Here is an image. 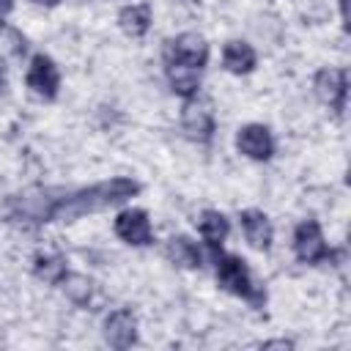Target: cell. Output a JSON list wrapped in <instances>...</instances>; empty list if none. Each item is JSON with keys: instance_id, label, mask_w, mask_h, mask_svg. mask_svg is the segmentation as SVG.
<instances>
[{"instance_id": "obj_22", "label": "cell", "mask_w": 351, "mask_h": 351, "mask_svg": "<svg viewBox=\"0 0 351 351\" xmlns=\"http://www.w3.org/2000/svg\"><path fill=\"white\" fill-rule=\"evenodd\" d=\"M5 88V77H3V69H0V90Z\"/></svg>"}, {"instance_id": "obj_3", "label": "cell", "mask_w": 351, "mask_h": 351, "mask_svg": "<svg viewBox=\"0 0 351 351\" xmlns=\"http://www.w3.org/2000/svg\"><path fill=\"white\" fill-rule=\"evenodd\" d=\"M293 252L302 263H321V261H332L335 252L326 247V239L321 233V225L315 219H304L296 225L293 230Z\"/></svg>"}, {"instance_id": "obj_1", "label": "cell", "mask_w": 351, "mask_h": 351, "mask_svg": "<svg viewBox=\"0 0 351 351\" xmlns=\"http://www.w3.org/2000/svg\"><path fill=\"white\" fill-rule=\"evenodd\" d=\"M137 192H140V184L132 181V178H123V176L110 178V181H99V184H90V186H82V189L69 192L66 197H58L52 203L49 222L52 219L74 222V219H80L85 214H96V211H104L110 206L126 203Z\"/></svg>"}, {"instance_id": "obj_13", "label": "cell", "mask_w": 351, "mask_h": 351, "mask_svg": "<svg viewBox=\"0 0 351 351\" xmlns=\"http://www.w3.org/2000/svg\"><path fill=\"white\" fill-rule=\"evenodd\" d=\"M151 22H154V16H151L148 3H132V5H123L118 11V25L132 38H143L151 30Z\"/></svg>"}, {"instance_id": "obj_8", "label": "cell", "mask_w": 351, "mask_h": 351, "mask_svg": "<svg viewBox=\"0 0 351 351\" xmlns=\"http://www.w3.org/2000/svg\"><path fill=\"white\" fill-rule=\"evenodd\" d=\"M236 148L255 162H269L274 156V137L263 123H244L236 134Z\"/></svg>"}, {"instance_id": "obj_7", "label": "cell", "mask_w": 351, "mask_h": 351, "mask_svg": "<svg viewBox=\"0 0 351 351\" xmlns=\"http://www.w3.org/2000/svg\"><path fill=\"white\" fill-rule=\"evenodd\" d=\"M115 236L132 247H148L154 244V230H151V219L143 208H126L115 217Z\"/></svg>"}, {"instance_id": "obj_14", "label": "cell", "mask_w": 351, "mask_h": 351, "mask_svg": "<svg viewBox=\"0 0 351 351\" xmlns=\"http://www.w3.org/2000/svg\"><path fill=\"white\" fill-rule=\"evenodd\" d=\"M222 63H225V69L230 74H250L258 66V55H255V49L247 41L233 38L222 49Z\"/></svg>"}, {"instance_id": "obj_21", "label": "cell", "mask_w": 351, "mask_h": 351, "mask_svg": "<svg viewBox=\"0 0 351 351\" xmlns=\"http://www.w3.org/2000/svg\"><path fill=\"white\" fill-rule=\"evenodd\" d=\"M33 3H41V5H58L60 0H33Z\"/></svg>"}, {"instance_id": "obj_11", "label": "cell", "mask_w": 351, "mask_h": 351, "mask_svg": "<svg viewBox=\"0 0 351 351\" xmlns=\"http://www.w3.org/2000/svg\"><path fill=\"white\" fill-rule=\"evenodd\" d=\"M239 225H241V233H244V239H247L250 247H255L261 252H266L271 247L274 228H271V222H269V217L263 211H258V208L241 211L239 214Z\"/></svg>"}, {"instance_id": "obj_20", "label": "cell", "mask_w": 351, "mask_h": 351, "mask_svg": "<svg viewBox=\"0 0 351 351\" xmlns=\"http://www.w3.org/2000/svg\"><path fill=\"white\" fill-rule=\"evenodd\" d=\"M11 8H14V0H0V22L11 14Z\"/></svg>"}, {"instance_id": "obj_18", "label": "cell", "mask_w": 351, "mask_h": 351, "mask_svg": "<svg viewBox=\"0 0 351 351\" xmlns=\"http://www.w3.org/2000/svg\"><path fill=\"white\" fill-rule=\"evenodd\" d=\"M60 285H63L66 296H69L74 304H80V307H85V304L90 302V296H93V280L85 277V274H66Z\"/></svg>"}, {"instance_id": "obj_6", "label": "cell", "mask_w": 351, "mask_h": 351, "mask_svg": "<svg viewBox=\"0 0 351 351\" xmlns=\"http://www.w3.org/2000/svg\"><path fill=\"white\" fill-rule=\"evenodd\" d=\"M27 88L38 96V99H47L52 101L60 90V71L55 66V60L49 55H33L30 60V69H27Z\"/></svg>"}, {"instance_id": "obj_10", "label": "cell", "mask_w": 351, "mask_h": 351, "mask_svg": "<svg viewBox=\"0 0 351 351\" xmlns=\"http://www.w3.org/2000/svg\"><path fill=\"white\" fill-rule=\"evenodd\" d=\"M181 129H184L186 137L195 140V143H211L217 123H214L211 110H206V107L197 104L195 99H186L184 107H181Z\"/></svg>"}, {"instance_id": "obj_17", "label": "cell", "mask_w": 351, "mask_h": 351, "mask_svg": "<svg viewBox=\"0 0 351 351\" xmlns=\"http://www.w3.org/2000/svg\"><path fill=\"white\" fill-rule=\"evenodd\" d=\"M33 274L41 282H47V285H60L63 277L69 274V269H66V261L60 255H55V252H38L33 258Z\"/></svg>"}, {"instance_id": "obj_19", "label": "cell", "mask_w": 351, "mask_h": 351, "mask_svg": "<svg viewBox=\"0 0 351 351\" xmlns=\"http://www.w3.org/2000/svg\"><path fill=\"white\" fill-rule=\"evenodd\" d=\"M263 348H293V343L291 340H285V337H280V340H266V343H261Z\"/></svg>"}, {"instance_id": "obj_5", "label": "cell", "mask_w": 351, "mask_h": 351, "mask_svg": "<svg viewBox=\"0 0 351 351\" xmlns=\"http://www.w3.org/2000/svg\"><path fill=\"white\" fill-rule=\"evenodd\" d=\"M313 88H315V96L329 110L343 115L346 96H348V74H346V69H321L315 74V80H313Z\"/></svg>"}, {"instance_id": "obj_9", "label": "cell", "mask_w": 351, "mask_h": 351, "mask_svg": "<svg viewBox=\"0 0 351 351\" xmlns=\"http://www.w3.org/2000/svg\"><path fill=\"white\" fill-rule=\"evenodd\" d=\"M104 340L110 348H132L137 343V318L129 307H118L104 318Z\"/></svg>"}, {"instance_id": "obj_4", "label": "cell", "mask_w": 351, "mask_h": 351, "mask_svg": "<svg viewBox=\"0 0 351 351\" xmlns=\"http://www.w3.org/2000/svg\"><path fill=\"white\" fill-rule=\"evenodd\" d=\"M165 60L184 63V66H192V69H200L203 71L206 63H208V44L197 33H181V36H176V38L167 41Z\"/></svg>"}, {"instance_id": "obj_12", "label": "cell", "mask_w": 351, "mask_h": 351, "mask_svg": "<svg viewBox=\"0 0 351 351\" xmlns=\"http://www.w3.org/2000/svg\"><path fill=\"white\" fill-rule=\"evenodd\" d=\"M165 77H167V82H170V90H173L176 96H181L184 101H186V99H195L197 90H200V69L165 60Z\"/></svg>"}, {"instance_id": "obj_15", "label": "cell", "mask_w": 351, "mask_h": 351, "mask_svg": "<svg viewBox=\"0 0 351 351\" xmlns=\"http://www.w3.org/2000/svg\"><path fill=\"white\" fill-rule=\"evenodd\" d=\"M165 255L170 263L181 266V269H200L203 266V255H200L197 244L186 236H170L165 244Z\"/></svg>"}, {"instance_id": "obj_2", "label": "cell", "mask_w": 351, "mask_h": 351, "mask_svg": "<svg viewBox=\"0 0 351 351\" xmlns=\"http://www.w3.org/2000/svg\"><path fill=\"white\" fill-rule=\"evenodd\" d=\"M211 250V263H214V277L219 282V288H225L228 293L250 302L255 310H261L266 304V291L263 285L255 282L252 271L247 269L244 258L222 252V247H208Z\"/></svg>"}, {"instance_id": "obj_16", "label": "cell", "mask_w": 351, "mask_h": 351, "mask_svg": "<svg viewBox=\"0 0 351 351\" xmlns=\"http://www.w3.org/2000/svg\"><path fill=\"white\" fill-rule=\"evenodd\" d=\"M197 230H200V236H203V241L208 247H222V241L230 233V222H228V217L222 211L206 208L200 214V219H197Z\"/></svg>"}]
</instances>
